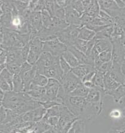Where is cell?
Instances as JSON below:
<instances>
[{
    "label": "cell",
    "instance_id": "cell-48",
    "mask_svg": "<svg viewBox=\"0 0 125 133\" xmlns=\"http://www.w3.org/2000/svg\"><path fill=\"white\" fill-rule=\"evenodd\" d=\"M0 111H1V124H3L4 122L5 119H6L7 116V112H6V109L4 107H3V105H1L0 107Z\"/></svg>",
    "mask_w": 125,
    "mask_h": 133
},
{
    "label": "cell",
    "instance_id": "cell-6",
    "mask_svg": "<svg viewBox=\"0 0 125 133\" xmlns=\"http://www.w3.org/2000/svg\"><path fill=\"white\" fill-rule=\"evenodd\" d=\"M60 83L64 91L67 94H70L80 85L83 83V82L79 77L70 71L66 74H64V77Z\"/></svg>",
    "mask_w": 125,
    "mask_h": 133
},
{
    "label": "cell",
    "instance_id": "cell-17",
    "mask_svg": "<svg viewBox=\"0 0 125 133\" xmlns=\"http://www.w3.org/2000/svg\"><path fill=\"white\" fill-rule=\"evenodd\" d=\"M93 71H96L94 66L86 65H79L76 67L73 68L71 70L72 73L79 77L81 81L87 74Z\"/></svg>",
    "mask_w": 125,
    "mask_h": 133
},
{
    "label": "cell",
    "instance_id": "cell-49",
    "mask_svg": "<svg viewBox=\"0 0 125 133\" xmlns=\"http://www.w3.org/2000/svg\"><path fill=\"white\" fill-rule=\"evenodd\" d=\"M96 71H93L89 73L85 77L83 78V79L82 80V82L84 83V82H86L92 81V80L93 77H94L95 74L96 73Z\"/></svg>",
    "mask_w": 125,
    "mask_h": 133
},
{
    "label": "cell",
    "instance_id": "cell-41",
    "mask_svg": "<svg viewBox=\"0 0 125 133\" xmlns=\"http://www.w3.org/2000/svg\"><path fill=\"white\" fill-rule=\"evenodd\" d=\"M60 65L62 70H63L64 74H66L70 71H71L72 68L68 64V62L64 59L62 56L60 58Z\"/></svg>",
    "mask_w": 125,
    "mask_h": 133
},
{
    "label": "cell",
    "instance_id": "cell-54",
    "mask_svg": "<svg viewBox=\"0 0 125 133\" xmlns=\"http://www.w3.org/2000/svg\"><path fill=\"white\" fill-rule=\"evenodd\" d=\"M4 95H5V92H3V91H0V99H1V101H3V99L4 97Z\"/></svg>",
    "mask_w": 125,
    "mask_h": 133
},
{
    "label": "cell",
    "instance_id": "cell-5",
    "mask_svg": "<svg viewBox=\"0 0 125 133\" xmlns=\"http://www.w3.org/2000/svg\"><path fill=\"white\" fill-rule=\"evenodd\" d=\"M67 50L68 47L60 42L58 38L44 42L43 52H49L54 56L61 57Z\"/></svg>",
    "mask_w": 125,
    "mask_h": 133
},
{
    "label": "cell",
    "instance_id": "cell-44",
    "mask_svg": "<svg viewBox=\"0 0 125 133\" xmlns=\"http://www.w3.org/2000/svg\"><path fill=\"white\" fill-rule=\"evenodd\" d=\"M0 89H1V91L4 92L12 91L9 84L4 79L1 77H0Z\"/></svg>",
    "mask_w": 125,
    "mask_h": 133
},
{
    "label": "cell",
    "instance_id": "cell-33",
    "mask_svg": "<svg viewBox=\"0 0 125 133\" xmlns=\"http://www.w3.org/2000/svg\"><path fill=\"white\" fill-rule=\"evenodd\" d=\"M54 17H57L58 19L65 20V10L64 8H62L56 3L54 1Z\"/></svg>",
    "mask_w": 125,
    "mask_h": 133
},
{
    "label": "cell",
    "instance_id": "cell-52",
    "mask_svg": "<svg viewBox=\"0 0 125 133\" xmlns=\"http://www.w3.org/2000/svg\"><path fill=\"white\" fill-rule=\"evenodd\" d=\"M43 133H59V132H58V131L56 130L55 128H53V127H52L51 128H50L49 130H47L46 131H45V132H43Z\"/></svg>",
    "mask_w": 125,
    "mask_h": 133
},
{
    "label": "cell",
    "instance_id": "cell-20",
    "mask_svg": "<svg viewBox=\"0 0 125 133\" xmlns=\"http://www.w3.org/2000/svg\"><path fill=\"white\" fill-rule=\"evenodd\" d=\"M103 84L105 91H111L115 90L120 86L121 84L116 82L110 76L109 73L105 74L103 77Z\"/></svg>",
    "mask_w": 125,
    "mask_h": 133
},
{
    "label": "cell",
    "instance_id": "cell-47",
    "mask_svg": "<svg viewBox=\"0 0 125 133\" xmlns=\"http://www.w3.org/2000/svg\"><path fill=\"white\" fill-rule=\"evenodd\" d=\"M40 104L44 108L46 109V110L51 109L52 107L56 106V105H60L57 102H56L55 101H48L44 103H41Z\"/></svg>",
    "mask_w": 125,
    "mask_h": 133
},
{
    "label": "cell",
    "instance_id": "cell-32",
    "mask_svg": "<svg viewBox=\"0 0 125 133\" xmlns=\"http://www.w3.org/2000/svg\"><path fill=\"white\" fill-rule=\"evenodd\" d=\"M16 8L20 14H22L28 9L30 1H13Z\"/></svg>",
    "mask_w": 125,
    "mask_h": 133
},
{
    "label": "cell",
    "instance_id": "cell-29",
    "mask_svg": "<svg viewBox=\"0 0 125 133\" xmlns=\"http://www.w3.org/2000/svg\"><path fill=\"white\" fill-rule=\"evenodd\" d=\"M41 17L44 27L46 28H53V17L46 10L41 11Z\"/></svg>",
    "mask_w": 125,
    "mask_h": 133
},
{
    "label": "cell",
    "instance_id": "cell-8",
    "mask_svg": "<svg viewBox=\"0 0 125 133\" xmlns=\"http://www.w3.org/2000/svg\"><path fill=\"white\" fill-rule=\"evenodd\" d=\"M101 10L104 11L112 18H116L121 16L122 9L119 7L116 1L113 0L98 1Z\"/></svg>",
    "mask_w": 125,
    "mask_h": 133
},
{
    "label": "cell",
    "instance_id": "cell-22",
    "mask_svg": "<svg viewBox=\"0 0 125 133\" xmlns=\"http://www.w3.org/2000/svg\"><path fill=\"white\" fill-rule=\"evenodd\" d=\"M96 36V33L94 31H92L90 29L86 28V27H83L80 30V32L78 38L81 40L89 42L95 38Z\"/></svg>",
    "mask_w": 125,
    "mask_h": 133
},
{
    "label": "cell",
    "instance_id": "cell-50",
    "mask_svg": "<svg viewBox=\"0 0 125 133\" xmlns=\"http://www.w3.org/2000/svg\"><path fill=\"white\" fill-rule=\"evenodd\" d=\"M56 3L59 5V6L65 9V8H66L68 5L70 4L71 1H66V0L62 1V0H59V1H56Z\"/></svg>",
    "mask_w": 125,
    "mask_h": 133
},
{
    "label": "cell",
    "instance_id": "cell-15",
    "mask_svg": "<svg viewBox=\"0 0 125 133\" xmlns=\"http://www.w3.org/2000/svg\"><path fill=\"white\" fill-rule=\"evenodd\" d=\"M109 74L118 83L120 84L124 83V74L122 72L120 64L113 62L112 66H111Z\"/></svg>",
    "mask_w": 125,
    "mask_h": 133
},
{
    "label": "cell",
    "instance_id": "cell-12",
    "mask_svg": "<svg viewBox=\"0 0 125 133\" xmlns=\"http://www.w3.org/2000/svg\"><path fill=\"white\" fill-rule=\"evenodd\" d=\"M26 93L36 101L41 103L46 102V88L32 84L30 89Z\"/></svg>",
    "mask_w": 125,
    "mask_h": 133
},
{
    "label": "cell",
    "instance_id": "cell-21",
    "mask_svg": "<svg viewBox=\"0 0 125 133\" xmlns=\"http://www.w3.org/2000/svg\"><path fill=\"white\" fill-rule=\"evenodd\" d=\"M86 120L78 119L73 123L68 133H85Z\"/></svg>",
    "mask_w": 125,
    "mask_h": 133
},
{
    "label": "cell",
    "instance_id": "cell-13",
    "mask_svg": "<svg viewBox=\"0 0 125 133\" xmlns=\"http://www.w3.org/2000/svg\"><path fill=\"white\" fill-rule=\"evenodd\" d=\"M26 62L23 57L21 49H10L7 51V64H15L21 66Z\"/></svg>",
    "mask_w": 125,
    "mask_h": 133
},
{
    "label": "cell",
    "instance_id": "cell-14",
    "mask_svg": "<svg viewBox=\"0 0 125 133\" xmlns=\"http://www.w3.org/2000/svg\"><path fill=\"white\" fill-rule=\"evenodd\" d=\"M65 21L69 25H77L80 27V25L81 16L75 10L70 4L65 8Z\"/></svg>",
    "mask_w": 125,
    "mask_h": 133
},
{
    "label": "cell",
    "instance_id": "cell-4",
    "mask_svg": "<svg viewBox=\"0 0 125 133\" xmlns=\"http://www.w3.org/2000/svg\"><path fill=\"white\" fill-rule=\"evenodd\" d=\"M80 28L77 25H70L67 28L57 33L58 39L67 47L74 45L76 39L78 38Z\"/></svg>",
    "mask_w": 125,
    "mask_h": 133
},
{
    "label": "cell",
    "instance_id": "cell-18",
    "mask_svg": "<svg viewBox=\"0 0 125 133\" xmlns=\"http://www.w3.org/2000/svg\"><path fill=\"white\" fill-rule=\"evenodd\" d=\"M106 95L112 97L113 100L117 104L123 98L125 97V84H121L117 88L111 91H105Z\"/></svg>",
    "mask_w": 125,
    "mask_h": 133
},
{
    "label": "cell",
    "instance_id": "cell-55",
    "mask_svg": "<svg viewBox=\"0 0 125 133\" xmlns=\"http://www.w3.org/2000/svg\"><path fill=\"white\" fill-rule=\"evenodd\" d=\"M122 111L123 116L124 117V118H125V107L123 109V110H122Z\"/></svg>",
    "mask_w": 125,
    "mask_h": 133
},
{
    "label": "cell",
    "instance_id": "cell-7",
    "mask_svg": "<svg viewBox=\"0 0 125 133\" xmlns=\"http://www.w3.org/2000/svg\"><path fill=\"white\" fill-rule=\"evenodd\" d=\"M112 43V61L121 65L125 59L124 46L120 40L111 38Z\"/></svg>",
    "mask_w": 125,
    "mask_h": 133
},
{
    "label": "cell",
    "instance_id": "cell-34",
    "mask_svg": "<svg viewBox=\"0 0 125 133\" xmlns=\"http://www.w3.org/2000/svg\"><path fill=\"white\" fill-rule=\"evenodd\" d=\"M111 129L119 131L122 133L125 132V118L123 116L122 118L116 120L113 125L111 127Z\"/></svg>",
    "mask_w": 125,
    "mask_h": 133
},
{
    "label": "cell",
    "instance_id": "cell-53",
    "mask_svg": "<svg viewBox=\"0 0 125 133\" xmlns=\"http://www.w3.org/2000/svg\"><path fill=\"white\" fill-rule=\"evenodd\" d=\"M121 68H122V72L123 73V74H125V59L123 62V63L122 64V65H121Z\"/></svg>",
    "mask_w": 125,
    "mask_h": 133
},
{
    "label": "cell",
    "instance_id": "cell-37",
    "mask_svg": "<svg viewBox=\"0 0 125 133\" xmlns=\"http://www.w3.org/2000/svg\"><path fill=\"white\" fill-rule=\"evenodd\" d=\"M70 5L73 9L77 11L81 16L85 13V10L82 3V1H77V0H73L70 2Z\"/></svg>",
    "mask_w": 125,
    "mask_h": 133
},
{
    "label": "cell",
    "instance_id": "cell-1",
    "mask_svg": "<svg viewBox=\"0 0 125 133\" xmlns=\"http://www.w3.org/2000/svg\"><path fill=\"white\" fill-rule=\"evenodd\" d=\"M1 105L14 111L19 115L41 106L40 102L35 100L27 93L16 92L13 91L5 92Z\"/></svg>",
    "mask_w": 125,
    "mask_h": 133
},
{
    "label": "cell",
    "instance_id": "cell-51",
    "mask_svg": "<svg viewBox=\"0 0 125 133\" xmlns=\"http://www.w3.org/2000/svg\"><path fill=\"white\" fill-rule=\"evenodd\" d=\"M116 3H117L118 6L120 9H124L125 8V1H122V0H116Z\"/></svg>",
    "mask_w": 125,
    "mask_h": 133
},
{
    "label": "cell",
    "instance_id": "cell-9",
    "mask_svg": "<svg viewBox=\"0 0 125 133\" xmlns=\"http://www.w3.org/2000/svg\"><path fill=\"white\" fill-rule=\"evenodd\" d=\"M37 73L43 74L46 76L48 79H56L59 82H61L64 76L63 70L60 67V64L58 65L50 66V67H43L37 69Z\"/></svg>",
    "mask_w": 125,
    "mask_h": 133
},
{
    "label": "cell",
    "instance_id": "cell-43",
    "mask_svg": "<svg viewBox=\"0 0 125 133\" xmlns=\"http://www.w3.org/2000/svg\"><path fill=\"white\" fill-rule=\"evenodd\" d=\"M6 68L13 75L20 73V66L19 65H15V64H7Z\"/></svg>",
    "mask_w": 125,
    "mask_h": 133
},
{
    "label": "cell",
    "instance_id": "cell-31",
    "mask_svg": "<svg viewBox=\"0 0 125 133\" xmlns=\"http://www.w3.org/2000/svg\"><path fill=\"white\" fill-rule=\"evenodd\" d=\"M73 46L75 47L77 49H79L81 52L86 55L87 48H88V42L77 38L76 39L75 42H74Z\"/></svg>",
    "mask_w": 125,
    "mask_h": 133
},
{
    "label": "cell",
    "instance_id": "cell-42",
    "mask_svg": "<svg viewBox=\"0 0 125 133\" xmlns=\"http://www.w3.org/2000/svg\"><path fill=\"white\" fill-rule=\"evenodd\" d=\"M54 1H45V10H47L52 17H54Z\"/></svg>",
    "mask_w": 125,
    "mask_h": 133
},
{
    "label": "cell",
    "instance_id": "cell-2",
    "mask_svg": "<svg viewBox=\"0 0 125 133\" xmlns=\"http://www.w3.org/2000/svg\"><path fill=\"white\" fill-rule=\"evenodd\" d=\"M87 104L88 102L85 98L71 96L69 94L63 100V105L79 119H83Z\"/></svg>",
    "mask_w": 125,
    "mask_h": 133
},
{
    "label": "cell",
    "instance_id": "cell-40",
    "mask_svg": "<svg viewBox=\"0 0 125 133\" xmlns=\"http://www.w3.org/2000/svg\"><path fill=\"white\" fill-rule=\"evenodd\" d=\"M113 62L112 61L110 62H104L102 64V65L101 66V67L99 68V69L98 70V71H99L100 73L103 74V75H105V74L108 73L110 72L111 70V66H112Z\"/></svg>",
    "mask_w": 125,
    "mask_h": 133
},
{
    "label": "cell",
    "instance_id": "cell-16",
    "mask_svg": "<svg viewBox=\"0 0 125 133\" xmlns=\"http://www.w3.org/2000/svg\"><path fill=\"white\" fill-rule=\"evenodd\" d=\"M37 74V68L35 65H33L32 69L21 76L23 87H24V92H26L30 89L31 85H32L33 80Z\"/></svg>",
    "mask_w": 125,
    "mask_h": 133
},
{
    "label": "cell",
    "instance_id": "cell-26",
    "mask_svg": "<svg viewBox=\"0 0 125 133\" xmlns=\"http://www.w3.org/2000/svg\"><path fill=\"white\" fill-rule=\"evenodd\" d=\"M62 57L68 62L72 68L76 67L80 65L79 61L75 58V56L68 50L64 53L62 55Z\"/></svg>",
    "mask_w": 125,
    "mask_h": 133
},
{
    "label": "cell",
    "instance_id": "cell-30",
    "mask_svg": "<svg viewBox=\"0 0 125 133\" xmlns=\"http://www.w3.org/2000/svg\"><path fill=\"white\" fill-rule=\"evenodd\" d=\"M48 79L46 76L37 73L34 80H33L32 84L39 86V87H46L48 83Z\"/></svg>",
    "mask_w": 125,
    "mask_h": 133
},
{
    "label": "cell",
    "instance_id": "cell-10",
    "mask_svg": "<svg viewBox=\"0 0 125 133\" xmlns=\"http://www.w3.org/2000/svg\"><path fill=\"white\" fill-rule=\"evenodd\" d=\"M60 58L53 56L49 52H43L34 65L36 66L37 69H38L58 65L60 64Z\"/></svg>",
    "mask_w": 125,
    "mask_h": 133
},
{
    "label": "cell",
    "instance_id": "cell-45",
    "mask_svg": "<svg viewBox=\"0 0 125 133\" xmlns=\"http://www.w3.org/2000/svg\"><path fill=\"white\" fill-rule=\"evenodd\" d=\"M109 116L111 119L118 120V119L122 118L123 117L122 111V110H119V109H113L109 113Z\"/></svg>",
    "mask_w": 125,
    "mask_h": 133
},
{
    "label": "cell",
    "instance_id": "cell-23",
    "mask_svg": "<svg viewBox=\"0 0 125 133\" xmlns=\"http://www.w3.org/2000/svg\"><path fill=\"white\" fill-rule=\"evenodd\" d=\"M101 9L99 7L98 1H92V3L86 10L85 13L92 17H96L99 16Z\"/></svg>",
    "mask_w": 125,
    "mask_h": 133
},
{
    "label": "cell",
    "instance_id": "cell-57",
    "mask_svg": "<svg viewBox=\"0 0 125 133\" xmlns=\"http://www.w3.org/2000/svg\"><path fill=\"white\" fill-rule=\"evenodd\" d=\"M124 48H125V46H124Z\"/></svg>",
    "mask_w": 125,
    "mask_h": 133
},
{
    "label": "cell",
    "instance_id": "cell-36",
    "mask_svg": "<svg viewBox=\"0 0 125 133\" xmlns=\"http://www.w3.org/2000/svg\"><path fill=\"white\" fill-rule=\"evenodd\" d=\"M52 116H60V105H56L47 110L46 115L42 119H46Z\"/></svg>",
    "mask_w": 125,
    "mask_h": 133
},
{
    "label": "cell",
    "instance_id": "cell-19",
    "mask_svg": "<svg viewBox=\"0 0 125 133\" xmlns=\"http://www.w3.org/2000/svg\"><path fill=\"white\" fill-rule=\"evenodd\" d=\"M94 48L99 54L104 51H107V50H112L111 40V39H102V40H96Z\"/></svg>",
    "mask_w": 125,
    "mask_h": 133
},
{
    "label": "cell",
    "instance_id": "cell-24",
    "mask_svg": "<svg viewBox=\"0 0 125 133\" xmlns=\"http://www.w3.org/2000/svg\"><path fill=\"white\" fill-rule=\"evenodd\" d=\"M13 91L16 92H24V87L21 76L18 74L13 75Z\"/></svg>",
    "mask_w": 125,
    "mask_h": 133
},
{
    "label": "cell",
    "instance_id": "cell-27",
    "mask_svg": "<svg viewBox=\"0 0 125 133\" xmlns=\"http://www.w3.org/2000/svg\"><path fill=\"white\" fill-rule=\"evenodd\" d=\"M103 77H104V75L103 74L100 73L99 71H96L94 77H93L92 80V82L93 85H94L95 89H104Z\"/></svg>",
    "mask_w": 125,
    "mask_h": 133
},
{
    "label": "cell",
    "instance_id": "cell-3",
    "mask_svg": "<svg viewBox=\"0 0 125 133\" xmlns=\"http://www.w3.org/2000/svg\"><path fill=\"white\" fill-rule=\"evenodd\" d=\"M78 119L65 105H60L59 124L55 129L59 133H68L73 123Z\"/></svg>",
    "mask_w": 125,
    "mask_h": 133
},
{
    "label": "cell",
    "instance_id": "cell-28",
    "mask_svg": "<svg viewBox=\"0 0 125 133\" xmlns=\"http://www.w3.org/2000/svg\"><path fill=\"white\" fill-rule=\"evenodd\" d=\"M1 15L12 12L15 7L13 1H1Z\"/></svg>",
    "mask_w": 125,
    "mask_h": 133
},
{
    "label": "cell",
    "instance_id": "cell-35",
    "mask_svg": "<svg viewBox=\"0 0 125 133\" xmlns=\"http://www.w3.org/2000/svg\"><path fill=\"white\" fill-rule=\"evenodd\" d=\"M0 77L3 78L9 84L11 87V88L13 91V75L8 70L7 68H5L3 71H1Z\"/></svg>",
    "mask_w": 125,
    "mask_h": 133
},
{
    "label": "cell",
    "instance_id": "cell-38",
    "mask_svg": "<svg viewBox=\"0 0 125 133\" xmlns=\"http://www.w3.org/2000/svg\"><path fill=\"white\" fill-rule=\"evenodd\" d=\"M6 112H7V116L6 119L4 122L3 124H10V123H12L13 122L17 119V117H18L19 115L17 114L14 111L10 110V109H6Z\"/></svg>",
    "mask_w": 125,
    "mask_h": 133
},
{
    "label": "cell",
    "instance_id": "cell-56",
    "mask_svg": "<svg viewBox=\"0 0 125 133\" xmlns=\"http://www.w3.org/2000/svg\"><path fill=\"white\" fill-rule=\"evenodd\" d=\"M124 84H125V74H124Z\"/></svg>",
    "mask_w": 125,
    "mask_h": 133
},
{
    "label": "cell",
    "instance_id": "cell-25",
    "mask_svg": "<svg viewBox=\"0 0 125 133\" xmlns=\"http://www.w3.org/2000/svg\"><path fill=\"white\" fill-rule=\"evenodd\" d=\"M90 89L87 88L83 85V83L80 85L77 88H76L74 91L70 94V95L74 97H79L81 98H86L87 97L88 95Z\"/></svg>",
    "mask_w": 125,
    "mask_h": 133
},
{
    "label": "cell",
    "instance_id": "cell-39",
    "mask_svg": "<svg viewBox=\"0 0 125 133\" xmlns=\"http://www.w3.org/2000/svg\"><path fill=\"white\" fill-rule=\"evenodd\" d=\"M99 58L102 62H107L112 61V50H107L99 54Z\"/></svg>",
    "mask_w": 125,
    "mask_h": 133
},
{
    "label": "cell",
    "instance_id": "cell-11",
    "mask_svg": "<svg viewBox=\"0 0 125 133\" xmlns=\"http://www.w3.org/2000/svg\"><path fill=\"white\" fill-rule=\"evenodd\" d=\"M60 87V83L56 79H48L46 88V100L55 101Z\"/></svg>",
    "mask_w": 125,
    "mask_h": 133
},
{
    "label": "cell",
    "instance_id": "cell-46",
    "mask_svg": "<svg viewBox=\"0 0 125 133\" xmlns=\"http://www.w3.org/2000/svg\"><path fill=\"white\" fill-rule=\"evenodd\" d=\"M33 67V65H31L30 63L26 61L23 63L22 65L20 66V71L19 73V75L20 76H22L23 74H25L26 72H28L32 69Z\"/></svg>",
    "mask_w": 125,
    "mask_h": 133
}]
</instances>
